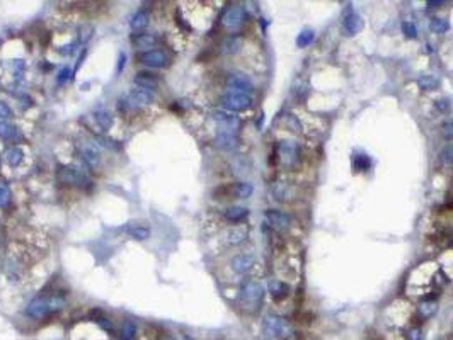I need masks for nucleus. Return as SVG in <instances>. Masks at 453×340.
<instances>
[{"mask_svg":"<svg viewBox=\"0 0 453 340\" xmlns=\"http://www.w3.org/2000/svg\"><path fill=\"white\" fill-rule=\"evenodd\" d=\"M291 325L286 318L276 315H268L263 320V334L271 340H286L291 335Z\"/></svg>","mask_w":453,"mask_h":340,"instance_id":"7ed1b4c3","label":"nucleus"},{"mask_svg":"<svg viewBox=\"0 0 453 340\" xmlns=\"http://www.w3.org/2000/svg\"><path fill=\"white\" fill-rule=\"evenodd\" d=\"M215 145L218 148H222V150H233L239 145V138H237V135L233 131H224L222 129L217 135V138H215Z\"/></svg>","mask_w":453,"mask_h":340,"instance_id":"2eb2a0df","label":"nucleus"},{"mask_svg":"<svg viewBox=\"0 0 453 340\" xmlns=\"http://www.w3.org/2000/svg\"><path fill=\"white\" fill-rule=\"evenodd\" d=\"M278 155H279V160H281L286 167H291L297 163L298 156H300V147H298L297 141L285 140L278 145Z\"/></svg>","mask_w":453,"mask_h":340,"instance_id":"6e6552de","label":"nucleus"},{"mask_svg":"<svg viewBox=\"0 0 453 340\" xmlns=\"http://www.w3.org/2000/svg\"><path fill=\"white\" fill-rule=\"evenodd\" d=\"M436 108H438V109H443V111H445V109L448 108V102H447V101H438V104H436Z\"/></svg>","mask_w":453,"mask_h":340,"instance_id":"a18cd8bd","label":"nucleus"},{"mask_svg":"<svg viewBox=\"0 0 453 340\" xmlns=\"http://www.w3.org/2000/svg\"><path fill=\"white\" fill-rule=\"evenodd\" d=\"M128 233L132 238L138 240V242H143V240H147L150 236V228L143 227V225H135V227L128 228Z\"/></svg>","mask_w":453,"mask_h":340,"instance_id":"b1692460","label":"nucleus"},{"mask_svg":"<svg viewBox=\"0 0 453 340\" xmlns=\"http://www.w3.org/2000/svg\"><path fill=\"white\" fill-rule=\"evenodd\" d=\"M77 151H79L80 158L84 160V163L89 169L99 167V163H101V151H99V148L94 143H91V141H79L77 143Z\"/></svg>","mask_w":453,"mask_h":340,"instance_id":"423d86ee","label":"nucleus"},{"mask_svg":"<svg viewBox=\"0 0 453 340\" xmlns=\"http://www.w3.org/2000/svg\"><path fill=\"white\" fill-rule=\"evenodd\" d=\"M22 158H24V151L21 148H10L5 153V160L10 167H17L22 162Z\"/></svg>","mask_w":453,"mask_h":340,"instance_id":"bb28decb","label":"nucleus"},{"mask_svg":"<svg viewBox=\"0 0 453 340\" xmlns=\"http://www.w3.org/2000/svg\"><path fill=\"white\" fill-rule=\"evenodd\" d=\"M272 194H274V199L286 201L288 197H290V189H288V186L285 182H279V184H276L272 187Z\"/></svg>","mask_w":453,"mask_h":340,"instance_id":"7c9ffc66","label":"nucleus"},{"mask_svg":"<svg viewBox=\"0 0 453 340\" xmlns=\"http://www.w3.org/2000/svg\"><path fill=\"white\" fill-rule=\"evenodd\" d=\"M441 135L445 140H453V121H448L441 126Z\"/></svg>","mask_w":453,"mask_h":340,"instance_id":"a19ab883","label":"nucleus"},{"mask_svg":"<svg viewBox=\"0 0 453 340\" xmlns=\"http://www.w3.org/2000/svg\"><path fill=\"white\" fill-rule=\"evenodd\" d=\"M268 291H270V294L276 301H279V300H285L288 294H290V286L281 281H271L270 286H268Z\"/></svg>","mask_w":453,"mask_h":340,"instance_id":"6ab92c4d","label":"nucleus"},{"mask_svg":"<svg viewBox=\"0 0 453 340\" xmlns=\"http://www.w3.org/2000/svg\"><path fill=\"white\" fill-rule=\"evenodd\" d=\"M125 62H126V55H125V53H120V56H118L116 74H121V72H123V68H125Z\"/></svg>","mask_w":453,"mask_h":340,"instance_id":"c03bdc74","label":"nucleus"},{"mask_svg":"<svg viewBox=\"0 0 453 340\" xmlns=\"http://www.w3.org/2000/svg\"><path fill=\"white\" fill-rule=\"evenodd\" d=\"M182 340H193V339H191V337H189V335H184V337H182Z\"/></svg>","mask_w":453,"mask_h":340,"instance_id":"de8ad7c7","label":"nucleus"},{"mask_svg":"<svg viewBox=\"0 0 453 340\" xmlns=\"http://www.w3.org/2000/svg\"><path fill=\"white\" fill-rule=\"evenodd\" d=\"M56 177L61 184H68V186H82V184H89V179L80 169L77 167H65L60 165L58 172H56Z\"/></svg>","mask_w":453,"mask_h":340,"instance_id":"39448f33","label":"nucleus"},{"mask_svg":"<svg viewBox=\"0 0 453 340\" xmlns=\"http://www.w3.org/2000/svg\"><path fill=\"white\" fill-rule=\"evenodd\" d=\"M230 265H232V269L235 270L237 274H245L252 265H254V257L249 254H239L232 259Z\"/></svg>","mask_w":453,"mask_h":340,"instance_id":"dca6fc26","label":"nucleus"},{"mask_svg":"<svg viewBox=\"0 0 453 340\" xmlns=\"http://www.w3.org/2000/svg\"><path fill=\"white\" fill-rule=\"evenodd\" d=\"M10 201V190L3 182H0V208H5Z\"/></svg>","mask_w":453,"mask_h":340,"instance_id":"f704fd0d","label":"nucleus"},{"mask_svg":"<svg viewBox=\"0 0 453 340\" xmlns=\"http://www.w3.org/2000/svg\"><path fill=\"white\" fill-rule=\"evenodd\" d=\"M132 43L135 44L136 48L147 49L148 51V48H153L157 43H159V38L150 33H138L132 38Z\"/></svg>","mask_w":453,"mask_h":340,"instance_id":"a211bd4d","label":"nucleus"},{"mask_svg":"<svg viewBox=\"0 0 453 340\" xmlns=\"http://www.w3.org/2000/svg\"><path fill=\"white\" fill-rule=\"evenodd\" d=\"M135 83L140 89L153 90L159 85V78H157L155 74H150V72H138L135 75Z\"/></svg>","mask_w":453,"mask_h":340,"instance_id":"f3484780","label":"nucleus"},{"mask_svg":"<svg viewBox=\"0 0 453 340\" xmlns=\"http://www.w3.org/2000/svg\"><path fill=\"white\" fill-rule=\"evenodd\" d=\"M222 106L226 111H233V113H239V111H247L252 106V97L249 94H240V92H226L220 97Z\"/></svg>","mask_w":453,"mask_h":340,"instance_id":"20e7f679","label":"nucleus"},{"mask_svg":"<svg viewBox=\"0 0 453 340\" xmlns=\"http://www.w3.org/2000/svg\"><path fill=\"white\" fill-rule=\"evenodd\" d=\"M153 99H155L153 97V92L147 89H133L128 94V102L133 108H143V106L152 104Z\"/></svg>","mask_w":453,"mask_h":340,"instance_id":"4468645a","label":"nucleus"},{"mask_svg":"<svg viewBox=\"0 0 453 340\" xmlns=\"http://www.w3.org/2000/svg\"><path fill=\"white\" fill-rule=\"evenodd\" d=\"M363 17L353 9H349L343 17V31L346 36H355L363 29Z\"/></svg>","mask_w":453,"mask_h":340,"instance_id":"9b49d317","label":"nucleus"},{"mask_svg":"<svg viewBox=\"0 0 453 340\" xmlns=\"http://www.w3.org/2000/svg\"><path fill=\"white\" fill-rule=\"evenodd\" d=\"M12 117V109L9 108V104L3 101H0V121H5Z\"/></svg>","mask_w":453,"mask_h":340,"instance_id":"ea45409f","label":"nucleus"},{"mask_svg":"<svg viewBox=\"0 0 453 340\" xmlns=\"http://www.w3.org/2000/svg\"><path fill=\"white\" fill-rule=\"evenodd\" d=\"M436 301H423V303L419 304V315H421V318H429V316H433L436 313Z\"/></svg>","mask_w":453,"mask_h":340,"instance_id":"cd10ccee","label":"nucleus"},{"mask_svg":"<svg viewBox=\"0 0 453 340\" xmlns=\"http://www.w3.org/2000/svg\"><path fill=\"white\" fill-rule=\"evenodd\" d=\"M148 26V14L145 10H138L132 19V29L133 31H141Z\"/></svg>","mask_w":453,"mask_h":340,"instance_id":"393cba45","label":"nucleus"},{"mask_svg":"<svg viewBox=\"0 0 453 340\" xmlns=\"http://www.w3.org/2000/svg\"><path fill=\"white\" fill-rule=\"evenodd\" d=\"M239 301L247 311H257L264 301V288L256 281H247L240 288Z\"/></svg>","mask_w":453,"mask_h":340,"instance_id":"f03ea898","label":"nucleus"},{"mask_svg":"<svg viewBox=\"0 0 453 340\" xmlns=\"http://www.w3.org/2000/svg\"><path fill=\"white\" fill-rule=\"evenodd\" d=\"M14 135V126H10L7 121H0V138H10Z\"/></svg>","mask_w":453,"mask_h":340,"instance_id":"c9c22d12","label":"nucleus"},{"mask_svg":"<svg viewBox=\"0 0 453 340\" xmlns=\"http://www.w3.org/2000/svg\"><path fill=\"white\" fill-rule=\"evenodd\" d=\"M70 74H72V72H70V68H61V72H60L58 78H56V80H58V83H63L65 80H68V78H70Z\"/></svg>","mask_w":453,"mask_h":340,"instance_id":"37998d69","label":"nucleus"},{"mask_svg":"<svg viewBox=\"0 0 453 340\" xmlns=\"http://www.w3.org/2000/svg\"><path fill=\"white\" fill-rule=\"evenodd\" d=\"M370 163H371L370 156H366V155L360 153V155H356V156H355V162H353V165H355V170H358V172H364V170H368V167H370Z\"/></svg>","mask_w":453,"mask_h":340,"instance_id":"473e14b6","label":"nucleus"},{"mask_svg":"<svg viewBox=\"0 0 453 340\" xmlns=\"http://www.w3.org/2000/svg\"><path fill=\"white\" fill-rule=\"evenodd\" d=\"M244 21H245V9L242 5H230L224 12V17H222V24L226 29L239 28Z\"/></svg>","mask_w":453,"mask_h":340,"instance_id":"1a4fd4ad","label":"nucleus"},{"mask_svg":"<svg viewBox=\"0 0 453 340\" xmlns=\"http://www.w3.org/2000/svg\"><path fill=\"white\" fill-rule=\"evenodd\" d=\"M417 83H419V87L424 90H435L436 87H438V80L433 77V75H423V77L417 80Z\"/></svg>","mask_w":453,"mask_h":340,"instance_id":"2f4dec72","label":"nucleus"},{"mask_svg":"<svg viewBox=\"0 0 453 340\" xmlns=\"http://www.w3.org/2000/svg\"><path fill=\"white\" fill-rule=\"evenodd\" d=\"M431 29L435 33H447L448 29H450V24H448L445 19H438V17H435L431 21Z\"/></svg>","mask_w":453,"mask_h":340,"instance_id":"72a5a7b5","label":"nucleus"},{"mask_svg":"<svg viewBox=\"0 0 453 340\" xmlns=\"http://www.w3.org/2000/svg\"><path fill=\"white\" fill-rule=\"evenodd\" d=\"M402 33H404L408 38H412V39H414V38L417 36V28L412 24V22L406 21V22H402Z\"/></svg>","mask_w":453,"mask_h":340,"instance_id":"e433bc0d","label":"nucleus"},{"mask_svg":"<svg viewBox=\"0 0 453 340\" xmlns=\"http://www.w3.org/2000/svg\"><path fill=\"white\" fill-rule=\"evenodd\" d=\"M94 119H95V123H97L102 129H104V131H107V129L113 126V114H111L109 111H106V109L95 111V113H94Z\"/></svg>","mask_w":453,"mask_h":340,"instance_id":"4be33fe9","label":"nucleus"},{"mask_svg":"<svg viewBox=\"0 0 453 340\" xmlns=\"http://www.w3.org/2000/svg\"><path fill=\"white\" fill-rule=\"evenodd\" d=\"M65 308V298L53 294V296H38L28 304L26 315L34 320H43L49 315L61 311Z\"/></svg>","mask_w":453,"mask_h":340,"instance_id":"f257e3e1","label":"nucleus"},{"mask_svg":"<svg viewBox=\"0 0 453 340\" xmlns=\"http://www.w3.org/2000/svg\"><path fill=\"white\" fill-rule=\"evenodd\" d=\"M247 235H249V230L245 227H235L226 233V242H228L230 245H240V243H244L245 240H247Z\"/></svg>","mask_w":453,"mask_h":340,"instance_id":"aec40b11","label":"nucleus"},{"mask_svg":"<svg viewBox=\"0 0 453 340\" xmlns=\"http://www.w3.org/2000/svg\"><path fill=\"white\" fill-rule=\"evenodd\" d=\"M247 216H249V209L242 208V206H230V208L225 211V218L228 221H233V223L245 220Z\"/></svg>","mask_w":453,"mask_h":340,"instance_id":"412c9836","label":"nucleus"},{"mask_svg":"<svg viewBox=\"0 0 453 340\" xmlns=\"http://www.w3.org/2000/svg\"><path fill=\"white\" fill-rule=\"evenodd\" d=\"M136 335V325L130 320H126L125 323L121 325V330H120V339L121 340H133Z\"/></svg>","mask_w":453,"mask_h":340,"instance_id":"a878e982","label":"nucleus"},{"mask_svg":"<svg viewBox=\"0 0 453 340\" xmlns=\"http://www.w3.org/2000/svg\"><path fill=\"white\" fill-rule=\"evenodd\" d=\"M240 44H242L240 38L230 36V38H226L225 43L222 44V51H224V53H235V51H239Z\"/></svg>","mask_w":453,"mask_h":340,"instance_id":"c85d7f7f","label":"nucleus"},{"mask_svg":"<svg viewBox=\"0 0 453 340\" xmlns=\"http://www.w3.org/2000/svg\"><path fill=\"white\" fill-rule=\"evenodd\" d=\"M406 339L408 340H423V332L421 328L417 327H410L408 332H406Z\"/></svg>","mask_w":453,"mask_h":340,"instance_id":"58836bf2","label":"nucleus"},{"mask_svg":"<svg viewBox=\"0 0 453 340\" xmlns=\"http://www.w3.org/2000/svg\"><path fill=\"white\" fill-rule=\"evenodd\" d=\"M252 192H254V187H252V184H249V182H239V184L232 187V194L235 197H240V199L249 197Z\"/></svg>","mask_w":453,"mask_h":340,"instance_id":"5701e85b","label":"nucleus"},{"mask_svg":"<svg viewBox=\"0 0 453 340\" xmlns=\"http://www.w3.org/2000/svg\"><path fill=\"white\" fill-rule=\"evenodd\" d=\"M314 38H316V34H314L312 29H303V31L297 36V46L298 48L309 46V44L314 41Z\"/></svg>","mask_w":453,"mask_h":340,"instance_id":"c756f323","label":"nucleus"},{"mask_svg":"<svg viewBox=\"0 0 453 340\" xmlns=\"http://www.w3.org/2000/svg\"><path fill=\"white\" fill-rule=\"evenodd\" d=\"M138 62L152 68H162L167 65L169 58L162 49H148V51H143L138 55Z\"/></svg>","mask_w":453,"mask_h":340,"instance_id":"9d476101","label":"nucleus"},{"mask_svg":"<svg viewBox=\"0 0 453 340\" xmlns=\"http://www.w3.org/2000/svg\"><path fill=\"white\" fill-rule=\"evenodd\" d=\"M162 340H176V339L171 337V335H166V337H162Z\"/></svg>","mask_w":453,"mask_h":340,"instance_id":"49530a36","label":"nucleus"},{"mask_svg":"<svg viewBox=\"0 0 453 340\" xmlns=\"http://www.w3.org/2000/svg\"><path fill=\"white\" fill-rule=\"evenodd\" d=\"M226 87L230 92H240V94H249L252 90V80L242 72H232L226 75Z\"/></svg>","mask_w":453,"mask_h":340,"instance_id":"0eeeda50","label":"nucleus"},{"mask_svg":"<svg viewBox=\"0 0 453 340\" xmlns=\"http://www.w3.org/2000/svg\"><path fill=\"white\" fill-rule=\"evenodd\" d=\"M441 160H443L445 163H448V165H452L453 163V145H450V147L445 148V150L441 151Z\"/></svg>","mask_w":453,"mask_h":340,"instance_id":"79ce46f5","label":"nucleus"},{"mask_svg":"<svg viewBox=\"0 0 453 340\" xmlns=\"http://www.w3.org/2000/svg\"><path fill=\"white\" fill-rule=\"evenodd\" d=\"M92 33H94V29L91 28V26H84V28H80V31H79V43H87V41L91 39V36H92Z\"/></svg>","mask_w":453,"mask_h":340,"instance_id":"4c0bfd02","label":"nucleus"},{"mask_svg":"<svg viewBox=\"0 0 453 340\" xmlns=\"http://www.w3.org/2000/svg\"><path fill=\"white\" fill-rule=\"evenodd\" d=\"M264 218H266L268 225H270L271 228H274V230H286V228H290V216L286 215V213L279 211V209H268L266 213H264Z\"/></svg>","mask_w":453,"mask_h":340,"instance_id":"f8f14e48","label":"nucleus"},{"mask_svg":"<svg viewBox=\"0 0 453 340\" xmlns=\"http://www.w3.org/2000/svg\"><path fill=\"white\" fill-rule=\"evenodd\" d=\"M212 117L215 123H218L224 128V131H233V129L239 126V119H237V116H233L230 111H222V109H217L212 113Z\"/></svg>","mask_w":453,"mask_h":340,"instance_id":"ddd939ff","label":"nucleus"}]
</instances>
